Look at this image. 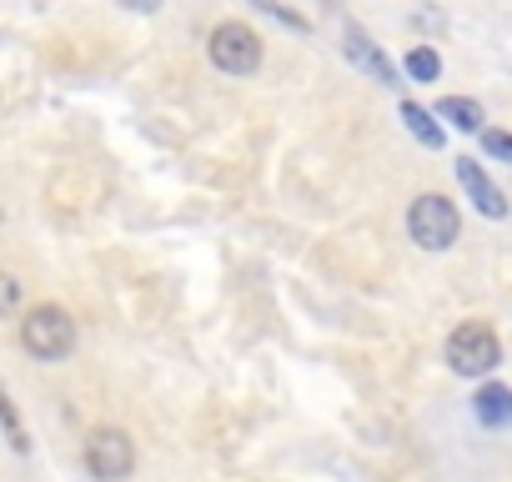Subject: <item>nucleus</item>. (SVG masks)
<instances>
[{
	"label": "nucleus",
	"mask_w": 512,
	"mask_h": 482,
	"mask_svg": "<svg viewBox=\"0 0 512 482\" xmlns=\"http://www.w3.org/2000/svg\"><path fill=\"white\" fill-rule=\"evenodd\" d=\"M21 347L36 357V362H61V357H71V347H76V322H71V312L66 307H31L26 312V322H21Z\"/></svg>",
	"instance_id": "nucleus-1"
},
{
	"label": "nucleus",
	"mask_w": 512,
	"mask_h": 482,
	"mask_svg": "<svg viewBox=\"0 0 512 482\" xmlns=\"http://www.w3.org/2000/svg\"><path fill=\"white\" fill-rule=\"evenodd\" d=\"M407 231H412V241L422 252H447L457 241V231H462V216H457V206L442 191H422L407 206Z\"/></svg>",
	"instance_id": "nucleus-2"
},
{
	"label": "nucleus",
	"mask_w": 512,
	"mask_h": 482,
	"mask_svg": "<svg viewBox=\"0 0 512 482\" xmlns=\"http://www.w3.org/2000/svg\"><path fill=\"white\" fill-rule=\"evenodd\" d=\"M497 362H502V347L487 322H462L447 337V367L457 377H487V372H497Z\"/></svg>",
	"instance_id": "nucleus-3"
},
{
	"label": "nucleus",
	"mask_w": 512,
	"mask_h": 482,
	"mask_svg": "<svg viewBox=\"0 0 512 482\" xmlns=\"http://www.w3.org/2000/svg\"><path fill=\"white\" fill-rule=\"evenodd\" d=\"M211 51V66L226 71V76H251L256 66H262V36H256L246 21H221L206 41Z\"/></svg>",
	"instance_id": "nucleus-4"
},
{
	"label": "nucleus",
	"mask_w": 512,
	"mask_h": 482,
	"mask_svg": "<svg viewBox=\"0 0 512 482\" xmlns=\"http://www.w3.org/2000/svg\"><path fill=\"white\" fill-rule=\"evenodd\" d=\"M86 472L96 482H126L136 472V442L121 427H96L86 437Z\"/></svg>",
	"instance_id": "nucleus-5"
},
{
	"label": "nucleus",
	"mask_w": 512,
	"mask_h": 482,
	"mask_svg": "<svg viewBox=\"0 0 512 482\" xmlns=\"http://www.w3.org/2000/svg\"><path fill=\"white\" fill-rule=\"evenodd\" d=\"M342 51H347V61L357 66V71H367L377 86H397V66L387 61V51L362 31V26H347V36H342Z\"/></svg>",
	"instance_id": "nucleus-6"
},
{
	"label": "nucleus",
	"mask_w": 512,
	"mask_h": 482,
	"mask_svg": "<svg viewBox=\"0 0 512 482\" xmlns=\"http://www.w3.org/2000/svg\"><path fill=\"white\" fill-rule=\"evenodd\" d=\"M457 181H462V191L472 196V206H477L482 216H492V221H502V216H507V196L487 181V171H482L472 156H462V161H457Z\"/></svg>",
	"instance_id": "nucleus-7"
},
{
	"label": "nucleus",
	"mask_w": 512,
	"mask_h": 482,
	"mask_svg": "<svg viewBox=\"0 0 512 482\" xmlns=\"http://www.w3.org/2000/svg\"><path fill=\"white\" fill-rule=\"evenodd\" d=\"M472 417H477L482 427H507V422H512V387L487 382V387L472 397Z\"/></svg>",
	"instance_id": "nucleus-8"
},
{
	"label": "nucleus",
	"mask_w": 512,
	"mask_h": 482,
	"mask_svg": "<svg viewBox=\"0 0 512 482\" xmlns=\"http://www.w3.org/2000/svg\"><path fill=\"white\" fill-rule=\"evenodd\" d=\"M437 121H452L457 131H482V106L467 96H442L437 101Z\"/></svg>",
	"instance_id": "nucleus-9"
},
{
	"label": "nucleus",
	"mask_w": 512,
	"mask_h": 482,
	"mask_svg": "<svg viewBox=\"0 0 512 482\" xmlns=\"http://www.w3.org/2000/svg\"><path fill=\"white\" fill-rule=\"evenodd\" d=\"M402 121H407V131H412V136H417L422 146H432V151L442 146V126H437V121H432V116H427L422 106H412V101H402Z\"/></svg>",
	"instance_id": "nucleus-10"
},
{
	"label": "nucleus",
	"mask_w": 512,
	"mask_h": 482,
	"mask_svg": "<svg viewBox=\"0 0 512 482\" xmlns=\"http://www.w3.org/2000/svg\"><path fill=\"white\" fill-rule=\"evenodd\" d=\"M407 76L422 81V86H432V81L442 76V56L427 51V46H412V51H407Z\"/></svg>",
	"instance_id": "nucleus-11"
},
{
	"label": "nucleus",
	"mask_w": 512,
	"mask_h": 482,
	"mask_svg": "<svg viewBox=\"0 0 512 482\" xmlns=\"http://www.w3.org/2000/svg\"><path fill=\"white\" fill-rule=\"evenodd\" d=\"M0 427H6V437H11V447H16V452H31V437H26L21 412H16V402H11V392H6V387H0Z\"/></svg>",
	"instance_id": "nucleus-12"
},
{
	"label": "nucleus",
	"mask_w": 512,
	"mask_h": 482,
	"mask_svg": "<svg viewBox=\"0 0 512 482\" xmlns=\"http://www.w3.org/2000/svg\"><path fill=\"white\" fill-rule=\"evenodd\" d=\"M251 6H256V11H267V16H277V21H282V26H292V31H302V26H307L292 6H282V0H251Z\"/></svg>",
	"instance_id": "nucleus-13"
},
{
	"label": "nucleus",
	"mask_w": 512,
	"mask_h": 482,
	"mask_svg": "<svg viewBox=\"0 0 512 482\" xmlns=\"http://www.w3.org/2000/svg\"><path fill=\"white\" fill-rule=\"evenodd\" d=\"M482 146H487V156L512 166V131H482Z\"/></svg>",
	"instance_id": "nucleus-14"
},
{
	"label": "nucleus",
	"mask_w": 512,
	"mask_h": 482,
	"mask_svg": "<svg viewBox=\"0 0 512 482\" xmlns=\"http://www.w3.org/2000/svg\"><path fill=\"white\" fill-rule=\"evenodd\" d=\"M21 307V282L11 272H0V317H11Z\"/></svg>",
	"instance_id": "nucleus-15"
},
{
	"label": "nucleus",
	"mask_w": 512,
	"mask_h": 482,
	"mask_svg": "<svg viewBox=\"0 0 512 482\" xmlns=\"http://www.w3.org/2000/svg\"><path fill=\"white\" fill-rule=\"evenodd\" d=\"M121 6H126V11H161L166 0H121Z\"/></svg>",
	"instance_id": "nucleus-16"
}]
</instances>
